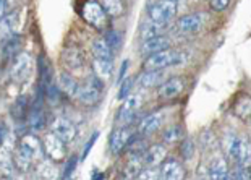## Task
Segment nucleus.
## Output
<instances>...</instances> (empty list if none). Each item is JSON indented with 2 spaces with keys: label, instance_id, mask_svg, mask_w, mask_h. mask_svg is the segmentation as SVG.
<instances>
[{
  "label": "nucleus",
  "instance_id": "nucleus-43",
  "mask_svg": "<svg viewBox=\"0 0 251 180\" xmlns=\"http://www.w3.org/2000/svg\"><path fill=\"white\" fill-rule=\"evenodd\" d=\"M8 13V0H0V20H3Z\"/></svg>",
  "mask_w": 251,
  "mask_h": 180
},
{
  "label": "nucleus",
  "instance_id": "nucleus-25",
  "mask_svg": "<svg viewBox=\"0 0 251 180\" xmlns=\"http://www.w3.org/2000/svg\"><path fill=\"white\" fill-rule=\"evenodd\" d=\"M21 49V38H20V34H12V36H8L7 39H3V55L7 57H15V55H18L20 54V51Z\"/></svg>",
  "mask_w": 251,
  "mask_h": 180
},
{
  "label": "nucleus",
  "instance_id": "nucleus-29",
  "mask_svg": "<svg viewBox=\"0 0 251 180\" xmlns=\"http://www.w3.org/2000/svg\"><path fill=\"white\" fill-rule=\"evenodd\" d=\"M62 60L68 68H72V70L73 68H81L83 67V55L78 49H67L65 52H63Z\"/></svg>",
  "mask_w": 251,
  "mask_h": 180
},
{
  "label": "nucleus",
  "instance_id": "nucleus-21",
  "mask_svg": "<svg viewBox=\"0 0 251 180\" xmlns=\"http://www.w3.org/2000/svg\"><path fill=\"white\" fill-rule=\"evenodd\" d=\"M165 81V73L164 70H146L140 77V84L144 88H154L161 86Z\"/></svg>",
  "mask_w": 251,
  "mask_h": 180
},
{
  "label": "nucleus",
  "instance_id": "nucleus-45",
  "mask_svg": "<svg viewBox=\"0 0 251 180\" xmlns=\"http://www.w3.org/2000/svg\"><path fill=\"white\" fill-rule=\"evenodd\" d=\"M174 2H178V0H174Z\"/></svg>",
  "mask_w": 251,
  "mask_h": 180
},
{
  "label": "nucleus",
  "instance_id": "nucleus-4",
  "mask_svg": "<svg viewBox=\"0 0 251 180\" xmlns=\"http://www.w3.org/2000/svg\"><path fill=\"white\" fill-rule=\"evenodd\" d=\"M31 70H33V59H31L28 52H20L18 55H15L12 68H10V73H12V78L15 81H26L31 75Z\"/></svg>",
  "mask_w": 251,
  "mask_h": 180
},
{
  "label": "nucleus",
  "instance_id": "nucleus-9",
  "mask_svg": "<svg viewBox=\"0 0 251 180\" xmlns=\"http://www.w3.org/2000/svg\"><path fill=\"white\" fill-rule=\"evenodd\" d=\"M131 130L126 129V127H122V129H115L114 131L110 133V138H109V148L114 154H120L122 151L125 150L128 141L131 140Z\"/></svg>",
  "mask_w": 251,
  "mask_h": 180
},
{
  "label": "nucleus",
  "instance_id": "nucleus-28",
  "mask_svg": "<svg viewBox=\"0 0 251 180\" xmlns=\"http://www.w3.org/2000/svg\"><path fill=\"white\" fill-rule=\"evenodd\" d=\"M143 156H130L125 166V177L128 179H135L140 176V172L143 171Z\"/></svg>",
  "mask_w": 251,
  "mask_h": 180
},
{
  "label": "nucleus",
  "instance_id": "nucleus-3",
  "mask_svg": "<svg viewBox=\"0 0 251 180\" xmlns=\"http://www.w3.org/2000/svg\"><path fill=\"white\" fill-rule=\"evenodd\" d=\"M104 81L98 77H89L84 83H79L76 99L84 105H96L102 96Z\"/></svg>",
  "mask_w": 251,
  "mask_h": 180
},
{
  "label": "nucleus",
  "instance_id": "nucleus-36",
  "mask_svg": "<svg viewBox=\"0 0 251 180\" xmlns=\"http://www.w3.org/2000/svg\"><path fill=\"white\" fill-rule=\"evenodd\" d=\"M138 179H161V169L148 166V169H143V171L140 172Z\"/></svg>",
  "mask_w": 251,
  "mask_h": 180
},
{
  "label": "nucleus",
  "instance_id": "nucleus-18",
  "mask_svg": "<svg viewBox=\"0 0 251 180\" xmlns=\"http://www.w3.org/2000/svg\"><path fill=\"white\" fill-rule=\"evenodd\" d=\"M167 23H159V21H152L149 18L148 21H144L141 25V29H140V36L141 39H149V38H154V36H161L164 34V31L167 29Z\"/></svg>",
  "mask_w": 251,
  "mask_h": 180
},
{
  "label": "nucleus",
  "instance_id": "nucleus-1",
  "mask_svg": "<svg viewBox=\"0 0 251 180\" xmlns=\"http://www.w3.org/2000/svg\"><path fill=\"white\" fill-rule=\"evenodd\" d=\"M79 15H81V18L86 21L88 25L93 26V28L99 31L109 29L110 17L104 10L102 3L96 2V0H86V2L81 5V8H79Z\"/></svg>",
  "mask_w": 251,
  "mask_h": 180
},
{
  "label": "nucleus",
  "instance_id": "nucleus-2",
  "mask_svg": "<svg viewBox=\"0 0 251 180\" xmlns=\"http://www.w3.org/2000/svg\"><path fill=\"white\" fill-rule=\"evenodd\" d=\"M183 60H185V57L181 52L167 47V49H164V51L154 52V54L148 55V59L144 60V68H146V70H164V68H167V67L178 65V63H181Z\"/></svg>",
  "mask_w": 251,
  "mask_h": 180
},
{
  "label": "nucleus",
  "instance_id": "nucleus-26",
  "mask_svg": "<svg viewBox=\"0 0 251 180\" xmlns=\"http://www.w3.org/2000/svg\"><path fill=\"white\" fill-rule=\"evenodd\" d=\"M233 114L242 120L251 119V98L250 96L240 98L233 105Z\"/></svg>",
  "mask_w": 251,
  "mask_h": 180
},
{
  "label": "nucleus",
  "instance_id": "nucleus-40",
  "mask_svg": "<svg viewBox=\"0 0 251 180\" xmlns=\"http://www.w3.org/2000/svg\"><path fill=\"white\" fill-rule=\"evenodd\" d=\"M39 171H41V176L44 177V179H52V177H55L54 174H52V172H54V167L50 166V164H49V161L42 164Z\"/></svg>",
  "mask_w": 251,
  "mask_h": 180
},
{
  "label": "nucleus",
  "instance_id": "nucleus-22",
  "mask_svg": "<svg viewBox=\"0 0 251 180\" xmlns=\"http://www.w3.org/2000/svg\"><path fill=\"white\" fill-rule=\"evenodd\" d=\"M28 125L33 131H39L46 127V117L41 109V101H37V105L28 112Z\"/></svg>",
  "mask_w": 251,
  "mask_h": 180
},
{
  "label": "nucleus",
  "instance_id": "nucleus-42",
  "mask_svg": "<svg viewBox=\"0 0 251 180\" xmlns=\"http://www.w3.org/2000/svg\"><path fill=\"white\" fill-rule=\"evenodd\" d=\"M98 140V131L96 133H93V136H91V140L88 141V145H86V148H84V151H83V157H86L88 154H89V151H91V148H93V145H94V141Z\"/></svg>",
  "mask_w": 251,
  "mask_h": 180
},
{
  "label": "nucleus",
  "instance_id": "nucleus-23",
  "mask_svg": "<svg viewBox=\"0 0 251 180\" xmlns=\"http://www.w3.org/2000/svg\"><path fill=\"white\" fill-rule=\"evenodd\" d=\"M58 84H60L62 93H65V94H68V96L76 99L79 83L75 80L73 75H70V73H60V77H58Z\"/></svg>",
  "mask_w": 251,
  "mask_h": 180
},
{
  "label": "nucleus",
  "instance_id": "nucleus-7",
  "mask_svg": "<svg viewBox=\"0 0 251 180\" xmlns=\"http://www.w3.org/2000/svg\"><path fill=\"white\" fill-rule=\"evenodd\" d=\"M140 107H141V96H138V94L126 96L124 104L120 105L119 114H117V122L128 125L131 120H135V115Z\"/></svg>",
  "mask_w": 251,
  "mask_h": 180
},
{
  "label": "nucleus",
  "instance_id": "nucleus-16",
  "mask_svg": "<svg viewBox=\"0 0 251 180\" xmlns=\"http://www.w3.org/2000/svg\"><path fill=\"white\" fill-rule=\"evenodd\" d=\"M162 125V115L161 114H151V115H146L143 120L140 127H138V131L140 135L143 136H148V135H152L161 129Z\"/></svg>",
  "mask_w": 251,
  "mask_h": 180
},
{
  "label": "nucleus",
  "instance_id": "nucleus-12",
  "mask_svg": "<svg viewBox=\"0 0 251 180\" xmlns=\"http://www.w3.org/2000/svg\"><path fill=\"white\" fill-rule=\"evenodd\" d=\"M170 47V39L167 36H154V38H149V39H144L143 44H141V54L143 55H151L154 52H159V51H164Z\"/></svg>",
  "mask_w": 251,
  "mask_h": 180
},
{
  "label": "nucleus",
  "instance_id": "nucleus-41",
  "mask_svg": "<svg viewBox=\"0 0 251 180\" xmlns=\"http://www.w3.org/2000/svg\"><path fill=\"white\" fill-rule=\"evenodd\" d=\"M131 84H133V80H128L124 83V86H122V91L119 93V98L120 99H125L126 98V94L130 93V89H131Z\"/></svg>",
  "mask_w": 251,
  "mask_h": 180
},
{
  "label": "nucleus",
  "instance_id": "nucleus-14",
  "mask_svg": "<svg viewBox=\"0 0 251 180\" xmlns=\"http://www.w3.org/2000/svg\"><path fill=\"white\" fill-rule=\"evenodd\" d=\"M185 172H183V167L181 164L170 157V159H164L162 162V167H161V179H167V180H178V179H183Z\"/></svg>",
  "mask_w": 251,
  "mask_h": 180
},
{
  "label": "nucleus",
  "instance_id": "nucleus-19",
  "mask_svg": "<svg viewBox=\"0 0 251 180\" xmlns=\"http://www.w3.org/2000/svg\"><path fill=\"white\" fill-rule=\"evenodd\" d=\"M33 161H34V154L23 146H20L17 150V153H15V156H13L15 167L21 172L29 171V167L33 166Z\"/></svg>",
  "mask_w": 251,
  "mask_h": 180
},
{
  "label": "nucleus",
  "instance_id": "nucleus-10",
  "mask_svg": "<svg viewBox=\"0 0 251 180\" xmlns=\"http://www.w3.org/2000/svg\"><path fill=\"white\" fill-rule=\"evenodd\" d=\"M52 131H54L57 136H60L65 143L73 141L75 136H76V127L65 117H57L54 120V124H52Z\"/></svg>",
  "mask_w": 251,
  "mask_h": 180
},
{
  "label": "nucleus",
  "instance_id": "nucleus-33",
  "mask_svg": "<svg viewBox=\"0 0 251 180\" xmlns=\"http://www.w3.org/2000/svg\"><path fill=\"white\" fill-rule=\"evenodd\" d=\"M41 145L42 143H39V140H37L34 135H25L23 138H21V143H20V146H23L28 151L33 153L34 157L37 154H41Z\"/></svg>",
  "mask_w": 251,
  "mask_h": 180
},
{
  "label": "nucleus",
  "instance_id": "nucleus-44",
  "mask_svg": "<svg viewBox=\"0 0 251 180\" xmlns=\"http://www.w3.org/2000/svg\"><path fill=\"white\" fill-rule=\"evenodd\" d=\"M128 68V60H125L124 63H122V70H120V75H119V81H122L125 78V70Z\"/></svg>",
  "mask_w": 251,
  "mask_h": 180
},
{
  "label": "nucleus",
  "instance_id": "nucleus-24",
  "mask_svg": "<svg viewBox=\"0 0 251 180\" xmlns=\"http://www.w3.org/2000/svg\"><path fill=\"white\" fill-rule=\"evenodd\" d=\"M93 55L94 59H114V49L109 46L105 39H96L93 42Z\"/></svg>",
  "mask_w": 251,
  "mask_h": 180
},
{
  "label": "nucleus",
  "instance_id": "nucleus-32",
  "mask_svg": "<svg viewBox=\"0 0 251 180\" xmlns=\"http://www.w3.org/2000/svg\"><path fill=\"white\" fill-rule=\"evenodd\" d=\"M181 138H183V129H181L180 125L169 127V129H165L164 133H162V140L165 143H170V145H174V143H178Z\"/></svg>",
  "mask_w": 251,
  "mask_h": 180
},
{
  "label": "nucleus",
  "instance_id": "nucleus-5",
  "mask_svg": "<svg viewBox=\"0 0 251 180\" xmlns=\"http://www.w3.org/2000/svg\"><path fill=\"white\" fill-rule=\"evenodd\" d=\"M149 18L159 23H169L177 15V2L174 0H159L149 7Z\"/></svg>",
  "mask_w": 251,
  "mask_h": 180
},
{
  "label": "nucleus",
  "instance_id": "nucleus-6",
  "mask_svg": "<svg viewBox=\"0 0 251 180\" xmlns=\"http://www.w3.org/2000/svg\"><path fill=\"white\" fill-rule=\"evenodd\" d=\"M42 148H44L46 154L50 161L58 162V161L65 159V156H67V143L63 141L60 136H57L54 131L44 136Z\"/></svg>",
  "mask_w": 251,
  "mask_h": 180
},
{
  "label": "nucleus",
  "instance_id": "nucleus-39",
  "mask_svg": "<svg viewBox=\"0 0 251 180\" xmlns=\"http://www.w3.org/2000/svg\"><path fill=\"white\" fill-rule=\"evenodd\" d=\"M228 3H230V0H209V5L214 12H222V10H226L228 7Z\"/></svg>",
  "mask_w": 251,
  "mask_h": 180
},
{
  "label": "nucleus",
  "instance_id": "nucleus-30",
  "mask_svg": "<svg viewBox=\"0 0 251 180\" xmlns=\"http://www.w3.org/2000/svg\"><path fill=\"white\" fill-rule=\"evenodd\" d=\"M15 25H17V15L12 13L10 17L0 20V38L7 39L8 36L15 34Z\"/></svg>",
  "mask_w": 251,
  "mask_h": 180
},
{
  "label": "nucleus",
  "instance_id": "nucleus-35",
  "mask_svg": "<svg viewBox=\"0 0 251 180\" xmlns=\"http://www.w3.org/2000/svg\"><path fill=\"white\" fill-rule=\"evenodd\" d=\"M105 41L109 42V46L112 47V49L114 51H117L120 47V44H122V39H120V34L117 33V31H107V33H105V38H104Z\"/></svg>",
  "mask_w": 251,
  "mask_h": 180
},
{
  "label": "nucleus",
  "instance_id": "nucleus-37",
  "mask_svg": "<svg viewBox=\"0 0 251 180\" xmlns=\"http://www.w3.org/2000/svg\"><path fill=\"white\" fill-rule=\"evenodd\" d=\"M180 150H181V156H183V159H190V157L193 156V153H195V145H193V141L185 140L183 143H181Z\"/></svg>",
  "mask_w": 251,
  "mask_h": 180
},
{
  "label": "nucleus",
  "instance_id": "nucleus-38",
  "mask_svg": "<svg viewBox=\"0 0 251 180\" xmlns=\"http://www.w3.org/2000/svg\"><path fill=\"white\" fill-rule=\"evenodd\" d=\"M76 162H78V157L76 156H73V157H70V159H68L67 166H65V171H63V174H62L63 179H70L72 177V174L75 172V167H76Z\"/></svg>",
  "mask_w": 251,
  "mask_h": 180
},
{
  "label": "nucleus",
  "instance_id": "nucleus-15",
  "mask_svg": "<svg viewBox=\"0 0 251 180\" xmlns=\"http://www.w3.org/2000/svg\"><path fill=\"white\" fill-rule=\"evenodd\" d=\"M209 179H214V180H228L232 179V176L228 174V164L224 157H214L211 161V166H209Z\"/></svg>",
  "mask_w": 251,
  "mask_h": 180
},
{
  "label": "nucleus",
  "instance_id": "nucleus-34",
  "mask_svg": "<svg viewBox=\"0 0 251 180\" xmlns=\"http://www.w3.org/2000/svg\"><path fill=\"white\" fill-rule=\"evenodd\" d=\"M13 167H15V162H13L12 154H10V151L2 148V150H0V169L8 172V171H12Z\"/></svg>",
  "mask_w": 251,
  "mask_h": 180
},
{
  "label": "nucleus",
  "instance_id": "nucleus-11",
  "mask_svg": "<svg viewBox=\"0 0 251 180\" xmlns=\"http://www.w3.org/2000/svg\"><path fill=\"white\" fill-rule=\"evenodd\" d=\"M183 89H185V81L181 80V78L175 77V78H170V80H167V81H164L161 86H159L157 94L161 99L169 101V99L177 98Z\"/></svg>",
  "mask_w": 251,
  "mask_h": 180
},
{
  "label": "nucleus",
  "instance_id": "nucleus-27",
  "mask_svg": "<svg viewBox=\"0 0 251 180\" xmlns=\"http://www.w3.org/2000/svg\"><path fill=\"white\" fill-rule=\"evenodd\" d=\"M238 136L233 133V131H227L226 135H224L222 138V148L224 151H226V154L228 157H232V159H235L237 157V148H238Z\"/></svg>",
  "mask_w": 251,
  "mask_h": 180
},
{
  "label": "nucleus",
  "instance_id": "nucleus-13",
  "mask_svg": "<svg viewBox=\"0 0 251 180\" xmlns=\"http://www.w3.org/2000/svg\"><path fill=\"white\" fill-rule=\"evenodd\" d=\"M165 156H167V150L164 145H152L149 146L143 154V161L149 167H157L159 164H162Z\"/></svg>",
  "mask_w": 251,
  "mask_h": 180
},
{
  "label": "nucleus",
  "instance_id": "nucleus-17",
  "mask_svg": "<svg viewBox=\"0 0 251 180\" xmlns=\"http://www.w3.org/2000/svg\"><path fill=\"white\" fill-rule=\"evenodd\" d=\"M91 68H93L94 77H98L102 81H109L112 78V73H114V65L109 59H94Z\"/></svg>",
  "mask_w": 251,
  "mask_h": 180
},
{
  "label": "nucleus",
  "instance_id": "nucleus-20",
  "mask_svg": "<svg viewBox=\"0 0 251 180\" xmlns=\"http://www.w3.org/2000/svg\"><path fill=\"white\" fill-rule=\"evenodd\" d=\"M235 161L245 167L251 166V140L247 138V136H243V138L238 140L237 157H235Z\"/></svg>",
  "mask_w": 251,
  "mask_h": 180
},
{
  "label": "nucleus",
  "instance_id": "nucleus-31",
  "mask_svg": "<svg viewBox=\"0 0 251 180\" xmlns=\"http://www.w3.org/2000/svg\"><path fill=\"white\" fill-rule=\"evenodd\" d=\"M102 7L110 18H119L124 15V2L122 0H102Z\"/></svg>",
  "mask_w": 251,
  "mask_h": 180
},
{
  "label": "nucleus",
  "instance_id": "nucleus-8",
  "mask_svg": "<svg viewBox=\"0 0 251 180\" xmlns=\"http://www.w3.org/2000/svg\"><path fill=\"white\" fill-rule=\"evenodd\" d=\"M204 26V17L202 13H190L185 15L177 21V31L181 34H193L198 33Z\"/></svg>",
  "mask_w": 251,
  "mask_h": 180
}]
</instances>
